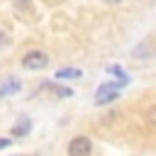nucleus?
<instances>
[{
    "label": "nucleus",
    "instance_id": "f257e3e1",
    "mask_svg": "<svg viewBox=\"0 0 156 156\" xmlns=\"http://www.w3.org/2000/svg\"><path fill=\"white\" fill-rule=\"evenodd\" d=\"M49 66V54L46 51H27L24 54V58H22V68H27V71H41V68H46Z\"/></svg>",
    "mask_w": 156,
    "mask_h": 156
},
{
    "label": "nucleus",
    "instance_id": "f03ea898",
    "mask_svg": "<svg viewBox=\"0 0 156 156\" xmlns=\"http://www.w3.org/2000/svg\"><path fill=\"white\" fill-rule=\"evenodd\" d=\"M93 154V141L88 136H73L68 141V156H90Z\"/></svg>",
    "mask_w": 156,
    "mask_h": 156
},
{
    "label": "nucleus",
    "instance_id": "7ed1b4c3",
    "mask_svg": "<svg viewBox=\"0 0 156 156\" xmlns=\"http://www.w3.org/2000/svg\"><path fill=\"white\" fill-rule=\"evenodd\" d=\"M119 98V90L112 85V83H105V85H100L98 90H95V105H110V102H115Z\"/></svg>",
    "mask_w": 156,
    "mask_h": 156
},
{
    "label": "nucleus",
    "instance_id": "20e7f679",
    "mask_svg": "<svg viewBox=\"0 0 156 156\" xmlns=\"http://www.w3.org/2000/svg\"><path fill=\"white\" fill-rule=\"evenodd\" d=\"M20 88H22V83L17 80V78H5L2 83H0V98H7V95H15V93H20Z\"/></svg>",
    "mask_w": 156,
    "mask_h": 156
},
{
    "label": "nucleus",
    "instance_id": "39448f33",
    "mask_svg": "<svg viewBox=\"0 0 156 156\" xmlns=\"http://www.w3.org/2000/svg\"><path fill=\"white\" fill-rule=\"evenodd\" d=\"M29 129H32V119L22 115V117L12 124V136H27V134H29Z\"/></svg>",
    "mask_w": 156,
    "mask_h": 156
},
{
    "label": "nucleus",
    "instance_id": "423d86ee",
    "mask_svg": "<svg viewBox=\"0 0 156 156\" xmlns=\"http://www.w3.org/2000/svg\"><path fill=\"white\" fill-rule=\"evenodd\" d=\"M39 90H51L56 98H71V95H73L71 88H63V85H58V83H41Z\"/></svg>",
    "mask_w": 156,
    "mask_h": 156
},
{
    "label": "nucleus",
    "instance_id": "0eeeda50",
    "mask_svg": "<svg viewBox=\"0 0 156 156\" xmlns=\"http://www.w3.org/2000/svg\"><path fill=\"white\" fill-rule=\"evenodd\" d=\"M80 76H83V71H80V68H73V66L58 68V71L54 73V78H58V80H73V78H80Z\"/></svg>",
    "mask_w": 156,
    "mask_h": 156
},
{
    "label": "nucleus",
    "instance_id": "6e6552de",
    "mask_svg": "<svg viewBox=\"0 0 156 156\" xmlns=\"http://www.w3.org/2000/svg\"><path fill=\"white\" fill-rule=\"evenodd\" d=\"M107 73L119 76V78H127V73H124V68H122V66H107Z\"/></svg>",
    "mask_w": 156,
    "mask_h": 156
},
{
    "label": "nucleus",
    "instance_id": "1a4fd4ad",
    "mask_svg": "<svg viewBox=\"0 0 156 156\" xmlns=\"http://www.w3.org/2000/svg\"><path fill=\"white\" fill-rule=\"evenodd\" d=\"M7 44H10V39H7V34H5V32H0V49H5Z\"/></svg>",
    "mask_w": 156,
    "mask_h": 156
},
{
    "label": "nucleus",
    "instance_id": "9d476101",
    "mask_svg": "<svg viewBox=\"0 0 156 156\" xmlns=\"http://www.w3.org/2000/svg\"><path fill=\"white\" fill-rule=\"evenodd\" d=\"M12 144V139H0V149H7Z\"/></svg>",
    "mask_w": 156,
    "mask_h": 156
},
{
    "label": "nucleus",
    "instance_id": "9b49d317",
    "mask_svg": "<svg viewBox=\"0 0 156 156\" xmlns=\"http://www.w3.org/2000/svg\"><path fill=\"white\" fill-rule=\"evenodd\" d=\"M149 119H151V122H154V124H156V107H154V110H151V112H149Z\"/></svg>",
    "mask_w": 156,
    "mask_h": 156
},
{
    "label": "nucleus",
    "instance_id": "f8f14e48",
    "mask_svg": "<svg viewBox=\"0 0 156 156\" xmlns=\"http://www.w3.org/2000/svg\"><path fill=\"white\" fill-rule=\"evenodd\" d=\"M102 2H107V5H117V2H124V0H102Z\"/></svg>",
    "mask_w": 156,
    "mask_h": 156
}]
</instances>
